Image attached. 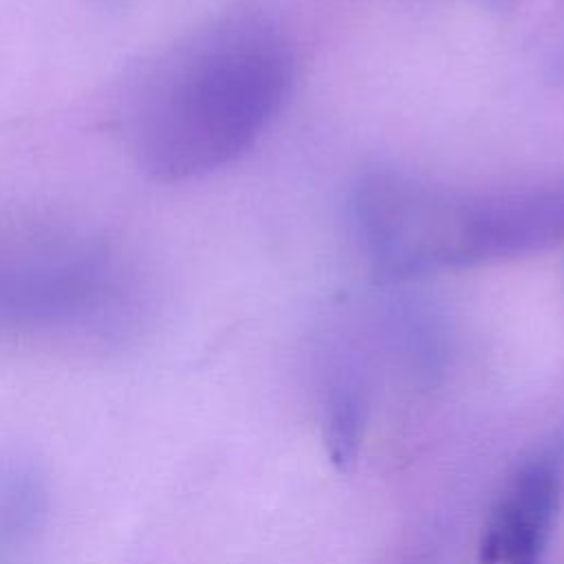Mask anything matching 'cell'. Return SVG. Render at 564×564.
<instances>
[{
    "instance_id": "1",
    "label": "cell",
    "mask_w": 564,
    "mask_h": 564,
    "mask_svg": "<svg viewBox=\"0 0 564 564\" xmlns=\"http://www.w3.org/2000/svg\"><path fill=\"white\" fill-rule=\"evenodd\" d=\"M295 77L284 33L253 11L216 15L145 59L123 99L137 165L159 183L212 174L247 152Z\"/></svg>"
},
{
    "instance_id": "2",
    "label": "cell",
    "mask_w": 564,
    "mask_h": 564,
    "mask_svg": "<svg viewBox=\"0 0 564 564\" xmlns=\"http://www.w3.org/2000/svg\"><path fill=\"white\" fill-rule=\"evenodd\" d=\"M352 212L390 280L518 258L564 240V185L469 192L379 167L355 185Z\"/></svg>"
},
{
    "instance_id": "3",
    "label": "cell",
    "mask_w": 564,
    "mask_h": 564,
    "mask_svg": "<svg viewBox=\"0 0 564 564\" xmlns=\"http://www.w3.org/2000/svg\"><path fill=\"white\" fill-rule=\"evenodd\" d=\"M143 304L134 267L104 238L62 223H0V337L119 341Z\"/></svg>"
},
{
    "instance_id": "4",
    "label": "cell",
    "mask_w": 564,
    "mask_h": 564,
    "mask_svg": "<svg viewBox=\"0 0 564 564\" xmlns=\"http://www.w3.org/2000/svg\"><path fill=\"white\" fill-rule=\"evenodd\" d=\"M564 482V441L531 456L500 496L485 535V564H544Z\"/></svg>"
},
{
    "instance_id": "5",
    "label": "cell",
    "mask_w": 564,
    "mask_h": 564,
    "mask_svg": "<svg viewBox=\"0 0 564 564\" xmlns=\"http://www.w3.org/2000/svg\"><path fill=\"white\" fill-rule=\"evenodd\" d=\"M364 416L366 388L355 370L341 368L324 392V438L330 460L339 469H348L357 456Z\"/></svg>"
},
{
    "instance_id": "6",
    "label": "cell",
    "mask_w": 564,
    "mask_h": 564,
    "mask_svg": "<svg viewBox=\"0 0 564 564\" xmlns=\"http://www.w3.org/2000/svg\"><path fill=\"white\" fill-rule=\"evenodd\" d=\"M46 509V491L29 465H9L0 471V535L22 540L33 533Z\"/></svg>"
}]
</instances>
